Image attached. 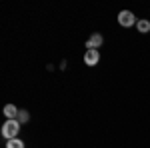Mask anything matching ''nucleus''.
Masks as SVG:
<instances>
[{
	"mask_svg": "<svg viewBox=\"0 0 150 148\" xmlns=\"http://www.w3.org/2000/svg\"><path fill=\"white\" fill-rule=\"evenodd\" d=\"M20 122L14 118V120H6L4 126H2V136L6 138V140H12V138L18 136V132H20Z\"/></svg>",
	"mask_w": 150,
	"mask_h": 148,
	"instance_id": "obj_1",
	"label": "nucleus"
},
{
	"mask_svg": "<svg viewBox=\"0 0 150 148\" xmlns=\"http://www.w3.org/2000/svg\"><path fill=\"white\" fill-rule=\"evenodd\" d=\"M102 42H104V38H102V34H98V32H94L88 40H86V48L88 50H98L100 46H102Z\"/></svg>",
	"mask_w": 150,
	"mask_h": 148,
	"instance_id": "obj_3",
	"label": "nucleus"
},
{
	"mask_svg": "<svg viewBox=\"0 0 150 148\" xmlns=\"http://www.w3.org/2000/svg\"><path fill=\"white\" fill-rule=\"evenodd\" d=\"M136 22H138V20H136V16H134V14H132L130 10L118 12V24H120V26H124V28H130V26H134Z\"/></svg>",
	"mask_w": 150,
	"mask_h": 148,
	"instance_id": "obj_2",
	"label": "nucleus"
},
{
	"mask_svg": "<svg viewBox=\"0 0 150 148\" xmlns=\"http://www.w3.org/2000/svg\"><path fill=\"white\" fill-rule=\"evenodd\" d=\"M6 148H24V142L20 138H12V140L6 142Z\"/></svg>",
	"mask_w": 150,
	"mask_h": 148,
	"instance_id": "obj_7",
	"label": "nucleus"
},
{
	"mask_svg": "<svg viewBox=\"0 0 150 148\" xmlns=\"http://www.w3.org/2000/svg\"><path fill=\"white\" fill-rule=\"evenodd\" d=\"M100 62V52L98 50H86L84 54V64L86 66H96Z\"/></svg>",
	"mask_w": 150,
	"mask_h": 148,
	"instance_id": "obj_4",
	"label": "nucleus"
},
{
	"mask_svg": "<svg viewBox=\"0 0 150 148\" xmlns=\"http://www.w3.org/2000/svg\"><path fill=\"white\" fill-rule=\"evenodd\" d=\"M18 112H20V110H18L14 104H6V106H4V114H6V118H8V120L18 118Z\"/></svg>",
	"mask_w": 150,
	"mask_h": 148,
	"instance_id": "obj_5",
	"label": "nucleus"
},
{
	"mask_svg": "<svg viewBox=\"0 0 150 148\" xmlns=\"http://www.w3.org/2000/svg\"><path fill=\"white\" fill-rule=\"evenodd\" d=\"M136 28H138L140 34H146V32H150V20H138V22H136Z\"/></svg>",
	"mask_w": 150,
	"mask_h": 148,
	"instance_id": "obj_6",
	"label": "nucleus"
},
{
	"mask_svg": "<svg viewBox=\"0 0 150 148\" xmlns=\"http://www.w3.org/2000/svg\"><path fill=\"white\" fill-rule=\"evenodd\" d=\"M16 120H18L20 124H26V122L30 120V114H28V110H20V112H18V118H16Z\"/></svg>",
	"mask_w": 150,
	"mask_h": 148,
	"instance_id": "obj_8",
	"label": "nucleus"
}]
</instances>
